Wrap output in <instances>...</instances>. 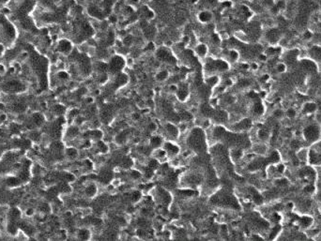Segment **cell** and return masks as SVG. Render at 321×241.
I'll return each instance as SVG.
<instances>
[{
    "instance_id": "d4e9b609",
    "label": "cell",
    "mask_w": 321,
    "mask_h": 241,
    "mask_svg": "<svg viewBox=\"0 0 321 241\" xmlns=\"http://www.w3.org/2000/svg\"><path fill=\"white\" fill-rule=\"evenodd\" d=\"M231 157L236 160H239L242 157V151L240 149H234L231 153Z\"/></svg>"
},
{
    "instance_id": "9c48e42d",
    "label": "cell",
    "mask_w": 321,
    "mask_h": 241,
    "mask_svg": "<svg viewBox=\"0 0 321 241\" xmlns=\"http://www.w3.org/2000/svg\"><path fill=\"white\" fill-rule=\"evenodd\" d=\"M316 104L314 103V102H307L303 105V108H302V112L304 114H313L316 111Z\"/></svg>"
},
{
    "instance_id": "d6a6232c",
    "label": "cell",
    "mask_w": 321,
    "mask_h": 241,
    "mask_svg": "<svg viewBox=\"0 0 321 241\" xmlns=\"http://www.w3.org/2000/svg\"><path fill=\"white\" fill-rule=\"evenodd\" d=\"M132 37L131 36H126L124 39H123V44L125 46H130L131 43H132Z\"/></svg>"
},
{
    "instance_id": "9a60e30c",
    "label": "cell",
    "mask_w": 321,
    "mask_h": 241,
    "mask_svg": "<svg viewBox=\"0 0 321 241\" xmlns=\"http://www.w3.org/2000/svg\"><path fill=\"white\" fill-rule=\"evenodd\" d=\"M302 65H303V68L306 69L308 71H314L316 69L315 62L312 60H304L302 61Z\"/></svg>"
},
{
    "instance_id": "603a6c76",
    "label": "cell",
    "mask_w": 321,
    "mask_h": 241,
    "mask_svg": "<svg viewBox=\"0 0 321 241\" xmlns=\"http://www.w3.org/2000/svg\"><path fill=\"white\" fill-rule=\"evenodd\" d=\"M315 191H316V187H315L314 185H312V184H308V185H306L305 187L303 188V191H304L306 194H312V193H314Z\"/></svg>"
},
{
    "instance_id": "52a82bcc",
    "label": "cell",
    "mask_w": 321,
    "mask_h": 241,
    "mask_svg": "<svg viewBox=\"0 0 321 241\" xmlns=\"http://www.w3.org/2000/svg\"><path fill=\"white\" fill-rule=\"evenodd\" d=\"M280 37H281V33L278 29H270L267 34V39L271 43L277 42L280 39Z\"/></svg>"
},
{
    "instance_id": "4316f807",
    "label": "cell",
    "mask_w": 321,
    "mask_h": 241,
    "mask_svg": "<svg viewBox=\"0 0 321 241\" xmlns=\"http://www.w3.org/2000/svg\"><path fill=\"white\" fill-rule=\"evenodd\" d=\"M258 137L259 139H261L262 141H265L267 140L269 138V133L268 131H266L265 129H260L258 131Z\"/></svg>"
},
{
    "instance_id": "3957f363",
    "label": "cell",
    "mask_w": 321,
    "mask_h": 241,
    "mask_svg": "<svg viewBox=\"0 0 321 241\" xmlns=\"http://www.w3.org/2000/svg\"><path fill=\"white\" fill-rule=\"evenodd\" d=\"M125 66V60L123 57L120 56H115L111 59L108 64V70L111 72H118L124 68Z\"/></svg>"
},
{
    "instance_id": "60d3db41",
    "label": "cell",
    "mask_w": 321,
    "mask_h": 241,
    "mask_svg": "<svg viewBox=\"0 0 321 241\" xmlns=\"http://www.w3.org/2000/svg\"><path fill=\"white\" fill-rule=\"evenodd\" d=\"M147 1H148V0H147Z\"/></svg>"
},
{
    "instance_id": "484cf974",
    "label": "cell",
    "mask_w": 321,
    "mask_h": 241,
    "mask_svg": "<svg viewBox=\"0 0 321 241\" xmlns=\"http://www.w3.org/2000/svg\"><path fill=\"white\" fill-rule=\"evenodd\" d=\"M290 146H291V148H292L293 150H298V149L301 148V146H302L301 141H300V140H297V139L293 140V141L291 142V144H290Z\"/></svg>"
},
{
    "instance_id": "d590c367",
    "label": "cell",
    "mask_w": 321,
    "mask_h": 241,
    "mask_svg": "<svg viewBox=\"0 0 321 241\" xmlns=\"http://www.w3.org/2000/svg\"><path fill=\"white\" fill-rule=\"evenodd\" d=\"M140 176H141L140 173L137 172V171H132V172L131 173V177L134 178V179H138V178L140 177Z\"/></svg>"
},
{
    "instance_id": "44dd1931",
    "label": "cell",
    "mask_w": 321,
    "mask_h": 241,
    "mask_svg": "<svg viewBox=\"0 0 321 241\" xmlns=\"http://www.w3.org/2000/svg\"><path fill=\"white\" fill-rule=\"evenodd\" d=\"M167 77H168V72L166 71H161L156 76L158 81H164L167 79Z\"/></svg>"
},
{
    "instance_id": "5b68a950",
    "label": "cell",
    "mask_w": 321,
    "mask_h": 241,
    "mask_svg": "<svg viewBox=\"0 0 321 241\" xmlns=\"http://www.w3.org/2000/svg\"><path fill=\"white\" fill-rule=\"evenodd\" d=\"M157 57L160 61H164L167 63H175V58L173 54L165 48H161L157 52Z\"/></svg>"
},
{
    "instance_id": "ac0fdd59",
    "label": "cell",
    "mask_w": 321,
    "mask_h": 241,
    "mask_svg": "<svg viewBox=\"0 0 321 241\" xmlns=\"http://www.w3.org/2000/svg\"><path fill=\"white\" fill-rule=\"evenodd\" d=\"M269 160L272 163H277L279 160H280V155L279 153L277 151H273L271 152L270 154V157H269Z\"/></svg>"
},
{
    "instance_id": "7402d4cb",
    "label": "cell",
    "mask_w": 321,
    "mask_h": 241,
    "mask_svg": "<svg viewBox=\"0 0 321 241\" xmlns=\"http://www.w3.org/2000/svg\"><path fill=\"white\" fill-rule=\"evenodd\" d=\"M228 58L231 61H236L239 58V53L235 50H231L228 52Z\"/></svg>"
},
{
    "instance_id": "d6986e66",
    "label": "cell",
    "mask_w": 321,
    "mask_h": 241,
    "mask_svg": "<svg viewBox=\"0 0 321 241\" xmlns=\"http://www.w3.org/2000/svg\"><path fill=\"white\" fill-rule=\"evenodd\" d=\"M264 112V107L260 102H256L253 105V113L256 115H262Z\"/></svg>"
},
{
    "instance_id": "277c9868",
    "label": "cell",
    "mask_w": 321,
    "mask_h": 241,
    "mask_svg": "<svg viewBox=\"0 0 321 241\" xmlns=\"http://www.w3.org/2000/svg\"><path fill=\"white\" fill-rule=\"evenodd\" d=\"M191 145L193 147L198 149L204 146V134L200 129H194L190 136Z\"/></svg>"
},
{
    "instance_id": "ffe728a7",
    "label": "cell",
    "mask_w": 321,
    "mask_h": 241,
    "mask_svg": "<svg viewBox=\"0 0 321 241\" xmlns=\"http://www.w3.org/2000/svg\"><path fill=\"white\" fill-rule=\"evenodd\" d=\"M162 144V138L159 136H153L151 139V146L153 147H159Z\"/></svg>"
},
{
    "instance_id": "e575fe53",
    "label": "cell",
    "mask_w": 321,
    "mask_h": 241,
    "mask_svg": "<svg viewBox=\"0 0 321 241\" xmlns=\"http://www.w3.org/2000/svg\"><path fill=\"white\" fill-rule=\"evenodd\" d=\"M239 85H240L241 87H247L250 85V81L247 79H242L239 82Z\"/></svg>"
},
{
    "instance_id": "836d02e7",
    "label": "cell",
    "mask_w": 321,
    "mask_h": 241,
    "mask_svg": "<svg viewBox=\"0 0 321 241\" xmlns=\"http://www.w3.org/2000/svg\"><path fill=\"white\" fill-rule=\"evenodd\" d=\"M96 193V187H95V186H90V187H88L87 189H86V194L88 195V196H92V195H94Z\"/></svg>"
},
{
    "instance_id": "4dcf8cb0",
    "label": "cell",
    "mask_w": 321,
    "mask_h": 241,
    "mask_svg": "<svg viewBox=\"0 0 321 241\" xmlns=\"http://www.w3.org/2000/svg\"><path fill=\"white\" fill-rule=\"evenodd\" d=\"M285 70H286V66L284 63H279V64H277V66H276V71H277V72H279V73L284 72Z\"/></svg>"
},
{
    "instance_id": "ab89813d",
    "label": "cell",
    "mask_w": 321,
    "mask_h": 241,
    "mask_svg": "<svg viewBox=\"0 0 321 241\" xmlns=\"http://www.w3.org/2000/svg\"><path fill=\"white\" fill-rule=\"evenodd\" d=\"M131 1L132 3H136V2H138V0H131Z\"/></svg>"
},
{
    "instance_id": "2e32d148",
    "label": "cell",
    "mask_w": 321,
    "mask_h": 241,
    "mask_svg": "<svg viewBox=\"0 0 321 241\" xmlns=\"http://www.w3.org/2000/svg\"><path fill=\"white\" fill-rule=\"evenodd\" d=\"M300 222H301V224H302V226H304V227H309V226H311L312 223H313V219H312L311 217H306V216H304V217H302V218H301Z\"/></svg>"
},
{
    "instance_id": "7c38bea8",
    "label": "cell",
    "mask_w": 321,
    "mask_h": 241,
    "mask_svg": "<svg viewBox=\"0 0 321 241\" xmlns=\"http://www.w3.org/2000/svg\"><path fill=\"white\" fill-rule=\"evenodd\" d=\"M88 12H89V14L91 16H93L95 18H102L103 17V12H102L101 9L96 7V6H92L88 9Z\"/></svg>"
},
{
    "instance_id": "83f0119b",
    "label": "cell",
    "mask_w": 321,
    "mask_h": 241,
    "mask_svg": "<svg viewBox=\"0 0 321 241\" xmlns=\"http://www.w3.org/2000/svg\"><path fill=\"white\" fill-rule=\"evenodd\" d=\"M285 115H286V116L288 117V118L292 119V118H294V117L296 116L297 113H296V110H295V109H293V108H289V109H287V110H286Z\"/></svg>"
},
{
    "instance_id": "4fadbf2b",
    "label": "cell",
    "mask_w": 321,
    "mask_h": 241,
    "mask_svg": "<svg viewBox=\"0 0 321 241\" xmlns=\"http://www.w3.org/2000/svg\"><path fill=\"white\" fill-rule=\"evenodd\" d=\"M165 147H166V151L170 155H176L179 153V147L176 146L175 144L172 143H166L165 144Z\"/></svg>"
},
{
    "instance_id": "ba28073f",
    "label": "cell",
    "mask_w": 321,
    "mask_h": 241,
    "mask_svg": "<svg viewBox=\"0 0 321 241\" xmlns=\"http://www.w3.org/2000/svg\"><path fill=\"white\" fill-rule=\"evenodd\" d=\"M310 57L314 60L321 63V47L320 46H313L309 51Z\"/></svg>"
},
{
    "instance_id": "8992f818",
    "label": "cell",
    "mask_w": 321,
    "mask_h": 241,
    "mask_svg": "<svg viewBox=\"0 0 321 241\" xmlns=\"http://www.w3.org/2000/svg\"><path fill=\"white\" fill-rule=\"evenodd\" d=\"M213 18L212 13L208 12V10H202L198 14V20L203 24H208L209 22H211Z\"/></svg>"
},
{
    "instance_id": "f546056e",
    "label": "cell",
    "mask_w": 321,
    "mask_h": 241,
    "mask_svg": "<svg viewBox=\"0 0 321 241\" xmlns=\"http://www.w3.org/2000/svg\"><path fill=\"white\" fill-rule=\"evenodd\" d=\"M254 151L259 153V154H264L266 152V146L264 145H256L254 147Z\"/></svg>"
},
{
    "instance_id": "6da1fadb",
    "label": "cell",
    "mask_w": 321,
    "mask_h": 241,
    "mask_svg": "<svg viewBox=\"0 0 321 241\" xmlns=\"http://www.w3.org/2000/svg\"><path fill=\"white\" fill-rule=\"evenodd\" d=\"M320 134H321L320 128L315 124L307 126L303 130V135L305 137V140L310 142V143H315V142H316L320 138Z\"/></svg>"
},
{
    "instance_id": "cb8c5ba5",
    "label": "cell",
    "mask_w": 321,
    "mask_h": 241,
    "mask_svg": "<svg viewBox=\"0 0 321 241\" xmlns=\"http://www.w3.org/2000/svg\"><path fill=\"white\" fill-rule=\"evenodd\" d=\"M219 82V78L217 77V76H213V75H211V76H210V77H208V80H207V83L209 84V85H216L217 84V83Z\"/></svg>"
},
{
    "instance_id": "8fae6325",
    "label": "cell",
    "mask_w": 321,
    "mask_h": 241,
    "mask_svg": "<svg viewBox=\"0 0 321 241\" xmlns=\"http://www.w3.org/2000/svg\"><path fill=\"white\" fill-rule=\"evenodd\" d=\"M195 53H196L197 56L200 57H206V54H207V53H208V47H207V45L202 44V43H201V44H198V45L196 46V48H195Z\"/></svg>"
},
{
    "instance_id": "30bf717a",
    "label": "cell",
    "mask_w": 321,
    "mask_h": 241,
    "mask_svg": "<svg viewBox=\"0 0 321 241\" xmlns=\"http://www.w3.org/2000/svg\"><path fill=\"white\" fill-rule=\"evenodd\" d=\"M176 95H178V98L180 101H185L188 95H189V91H188V88L186 86H181L180 88L176 90Z\"/></svg>"
},
{
    "instance_id": "1f68e13d",
    "label": "cell",
    "mask_w": 321,
    "mask_h": 241,
    "mask_svg": "<svg viewBox=\"0 0 321 241\" xmlns=\"http://www.w3.org/2000/svg\"><path fill=\"white\" fill-rule=\"evenodd\" d=\"M284 115V113L282 110H280V109H277V110H275V111H274V113H273L274 117H275V118H277V119H281V118H283Z\"/></svg>"
},
{
    "instance_id": "e0dca14e",
    "label": "cell",
    "mask_w": 321,
    "mask_h": 241,
    "mask_svg": "<svg viewBox=\"0 0 321 241\" xmlns=\"http://www.w3.org/2000/svg\"><path fill=\"white\" fill-rule=\"evenodd\" d=\"M298 150H300V151L298 152V159L300 160V161L301 160H303V161L307 160V159H308V151H307V149L303 148V149H298Z\"/></svg>"
},
{
    "instance_id": "f35d334b",
    "label": "cell",
    "mask_w": 321,
    "mask_h": 241,
    "mask_svg": "<svg viewBox=\"0 0 321 241\" xmlns=\"http://www.w3.org/2000/svg\"><path fill=\"white\" fill-rule=\"evenodd\" d=\"M109 21L111 22V23H116V22H117V17H115V16H110V17H109Z\"/></svg>"
},
{
    "instance_id": "74e56055",
    "label": "cell",
    "mask_w": 321,
    "mask_h": 241,
    "mask_svg": "<svg viewBox=\"0 0 321 241\" xmlns=\"http://www.w3.org/2000/svg\"><path fill=\"white\" fill-rule=\"evenodd\" d=\"M148 128H149L150 130H155V129H156V125H155L154 123H150Z\"/></svg>"
},
{
    "instance_id": "f1b7e54d",
    "label": "cell",
    "mask_w": 321,
    "mask_h": 241,
    "mask_svg": "<svg viewBox=\"0 0 321 241\" xmlns=\"http://www.w3.org/2000/svg\"><path fill=\"white\" fill-rule=\"evenodd\" d=\"M98 147H99V151L103 152V153H105L107 151V149H108V146H106V144L103 143V142H101V141L98 142Z\"/></svg>"
},
{
    "instance_id": "7a4b0ae2",
    "label": "cell",
    "mask_w": 321,
    "mask_h": 241,
    "mask_svg": "<svg viewBox=\"0 0 321 241\" xmlns=\"http://www.w3.org/2000/svg\"><path fill=\"white\" fill-rule=\"evenodd\" d=\"M228 63L224 60H210L206 65V70L209 73H213L215 71H225L228 70Z\"/></svg>"
},
{
    "instance_id": "8d00e7d4",
    "label": "cell",
    "mask_w": 321,
    "mask_h": 241,
    "mask_svg": "<svg viewBox=\"0 0 321 241\" xmlns=\"http://www.w3.org/2000/svg\"><path fill=\"white\" fill-rule=\"evenodd\" d=\"M304 37H305V39L309 40V39H311V38H312V34H311V33H310L309 31H307V32L305 33V34H304Z\"/></svg>"
},
{
    "instance_id": "5bb4252c",
    "label": "cell",
    "mask_w": 321,
    "mask_h": 241,
    "mask_svg": "<svg viewBox=\"0 0 321 241\" xmlns=\"http://www.w3.org/2000/svg\"><path fill=\"white\" fill-rule=\"evenodd\" d=\"M166 131L167 133L171 136V137H176L179 134V129L176 126L172 125V124H167L166 125Z\"/></svg>"
}]
</instances>
